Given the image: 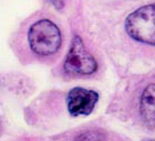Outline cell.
<instances>
[{
  "instance_id": "3",
  "label": "cell",
  "mask_w": 155,
  "mask_h": 141,
  "mask_svg": "<svg viewBox=\"0 0 155 141\" xmlns=\"http://www.w3.org/2000/svg\"><path fill=\"white\" fill-rule=\"evenodd\" d=\"M63 70L71 75H91L97 72V62L93 55L87 51L83 40L79 35H74L64 60Z\"/></svg>"
},
{
  "instance_id": "1",
  "label": "cell",
  "mask_w": 155,
  "mask_h": 141,
  "mask_svg": "<svg viewBox=\"0 0 155 141\" xmlns=\"http://www.w3.org/2000/svg\"><path fill=\"white\" fill-rule=\"evenodd\" d=\"M28 42L33 53L40 56H49L57 53L61 46V31L51 20L41 19L30 27Z\"/></svg>"
},
{
  "instance_id": "5",
  "label": "cell",
  "mask_w": 155,
  "mask_h": 141,
  "mask_svg": "<svg viewBox=\"0 0 155 141\" xmlns=\"http://www.w3.org/2000/svg\"><path fill=\"white\" fill-rule=\"evenodd\" d=\"M140 117L143 125L149 129H155V83L149 84L140 97Z\"/></svg>"
},
{
  "instance_id": "2",
  "label": "cell",
  "mask_w": 155,
  "mask_h": 141,
  "mask_svg": "<svg viewBox=\"0 0 155 141\" xmlns=\"http://www.w3.org/2000/svg\"><path fill=\"white\" fill-rule=\"evenodd\" d=\"M124 28L130 38L146 45H155V3L140 7L126 17Z\"/></svg>"
},
{
  "instance_id": "6",
  "label": "cell",
  "mask_w": 155,
  "mask_h": 141,
  "mask_svg": "<svg viewBox=\"0 0 155 141\" xmlns=\"http://www.w3.org/2000/svg\"><path fill=\"white\" fill-rule=\"evenodd\" d=\"M73 141H104V140L100 133L94 131H87L78 135Z\"/></svg>"
},
{
  "instance_id": "9",
  "label": "cell",
  "mask_w": 155,
  "mask_h": 141,
  "mask_svg": "<svg viewBox=\"0 0 155 141\" xmlns=\"http://www.w3.org/2000/svg\"><path fill=\"white\" fill-rule=\"evenodd\" d=\"M154 141H155V140H154Z\"/></svg>"
},
{
  "instance_id": "7",
  "label": "cell",
  "mask_w": 155,
  "mask_h": 141,
  "mask_svg": "<svg viewBox=\"0 0 155 141\" xmlns=\"http://www.w3.org/2000/svg\"><path fill=\"white\" fill-rule=\"evenodd\" d=\"M49 2L51 3L52 6L54 7L55 9L61 10L64 7V1L65 0H48Z\"/></svg>"
},
{
  "instance_id": "8",
  "label": "cell",
  "mask_w": 155,
  "mask_h": 141,
  "mask_svg": "<svg viewBox=\"0 0 155 141\" xmlns=\"http://www.w3.org/2000/svg\"><path fill=\"white\" fill-rule=\"evenodd\" d=\"M0 131H1V124H0Z\"/></svg>"
},
{
  "instance_id": "4",
  "label": "cell",
  "mask_w": 155,
  "mask_h": 141,
  "mask_svg": "<svg viewBox=\"0 0 155 141\" xmlns=\"http://www.w3.org/2000/svg\"><path fill=\"white\" fill-rule=\"evenodd\" d=\"M67 108L72 117L89 116L99 102V94L93 89L74 87L67 95Z\"/></svg>"
}]
</instances>
